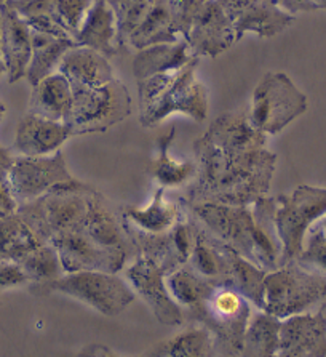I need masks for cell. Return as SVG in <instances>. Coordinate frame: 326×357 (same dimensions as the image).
Here are the masks:
<instances>
[{
    "mask_svg": "<svg viewBox=\"0 0 326 357\" xmlns=\"http://www.w3.org/2000/svg\"><path fill=\"white\" fill-rule=\"evenodd\" d=\"M197 175L187 188L186 202H216L227 205H251L267 196L275 173L277 154L267 148L248 153H222L203 137L194 143Z\"/></svg>",
    "mask_w": 326,
    "mask_h": 357,
    "instance_id": "1",
    "label": "cell"
},
{
    "mask_svg": "<svg viewBox=\"0 0 326 357\" xmlns=\"http://www.w3.org/2000/svg\"><path fill=\"white\" fill-rule=\"evenodd\" d=\"M200 58L175 73L160 74L138 82L139 123L144 128L159 126L168 116L181 112L197 122L208 116V91L195 77Z\"/></svg>",
    "mask_w": 326,
    "mask_h": 357,
    "instance_id": "2",
    "label": "cell"
},
{
    "mask_svg": "<svg viewBox=\"0 0 326 357\" xmlns=\"http://www.w3.org/2000/svg\"><path fill=\"white\" fill-rule=\"evenodd\" d=\"M251 316V303L226 282L215 284L202 305L186 312V321L208 328L222 354L238 357L242 356L243 338Z\"/></svg>",
    "mask_w": 326,
    "mask_h": 357,
    "instance_id": "3",
    "label": "cell"
},
{
    "mask_svg": "<svg viewBox=\"0 0 326 357\" xmlns=\"http://www.w3.org/2000/svg\"><path fill=\"white\" fill-rule=\"evenodd\" d=\"M93 191V188L82 181L79 185L53 189L32 202L21 204L16 213L29 226L37 239L48 243L54 237L85 225L88 200Z\"/></svg>",
    "mask_w": 326,
    "mask_h": 357,
    "instance_id": "4",
    "label": "cell"
},
{
    "mask_svg": "<svg viewBox=\"0 0 326 357\" xmlns=\"http://www.w3.org/2000/svg\"><path fill=\"white\" fill-rule=\"evenodd\" d=\"M132 114V96L127 85L114 77L101 86H75L72 89L66 123L72 137L104 133Z\"/></svg>",
    "mask_w": 326,
    "mask_h": 357,
    "instance_id": "5",
    "label": "cell"
},
{
    "mask_svg": "<svg viewBox=\"0 0 326 357\" xmlns=\"http://www.w3.org/2000/svg\"><path fill=\"white\" fill-rule=\"evenodd\" d=\"M325 296L326 275L291 261L265 275L263 311L284 321L307 312Z\"/></svg>",
    "mask_w": 326,
    "mask_h": 357,
    "instance_id": "6",
    "label": "cell"
},
{
    "mask_svg": "<svg viewBox=\"0 0 326 357\" xmlns=\"http://www.w3.org/2000/svg\"><path fill=\"white\" fill-rule=\"evenodd\" d=\"M275 228L281 242L280 266L296 261L309 231L326 215V188L297 186L275 197Z\"/></svg>",
    "mask_w": 326,
    "mask_h": 357,
    "instance_id": "7",
    "label": "cell"
},
{
    "mask_svg": "<svg viewBox=\"0 0 326 357\" xmlns=\"http://www.w3.org/2000/svg\"><path fill=\"white\" fill-rule=\"evenodd\" d=\"M309 101L285 73H265L253 90L248 119L264 135H279L307 111Z\"/></svg>",
    "mask_w": 326,
    "mask_h": 357,
    "instance_id": "8",
    "label": "cell"
},
{
    "mask_svg": "<svg viewBox=\"0 0 326 357\" xmlns=\"http://www.w3.org/2000/svg\"><path fill=\"white\" fill-rule=\"evenodd\" d=\"M63 294L79 300L106 317H116L134 301L136 294L117 274L101 271L66 273L48 284L39 296Z\"/></svg>",
    "mask_w": 326,
    "mask_h": 357,
    "instance_id": "9",
    "label": "cell"
},
{
    "mask_svg": "<svg viewBox=\"0 0 326 357\" xmlns=\"http://www.w3.org/2000/svg\"><path fill=\"white\" fill-rule=\"evenodd\" d=\"M8 180L18 205L32 202L53 189L80 183L69 172L61 151L40 158L16 155L12 169L8 170Z\"/></svg>",
    "mask_w": 326,
    "mask_h": 357,
    "instance_id": "10",
    "label": "cell"
},
{
    "mask_svg": "<svg viewBox=\"0 0 326 357\" xmlns=\"http://www.w3.org/2000/svg\"><path fill=\"white\" fill-rule=\"evenodd\" d=\"M184 200V199H183ZM194 218L208 229L216 239L232 247L253 261L254 258V215L251 205H227L216 202L189 204Z\"/></svg>",
    "mask_w": 326,
    "mask_h": 357,
    "instance_id": "11",
    "label": "cell"
},
{
    "mask_svg": "<svg viewBox=\"0 0 326 357\" xmlns=\"http://www.w3.org/2000/svg\"><path fill=\"white\" fill-rule=\"evenodd\" d=\"M125 275L134 294L149 306L162 326L181 327L186 322V312L168 290L165 273L154 261L138 255L125 269Z\"/></svg>",
    "mask_w": 326,
    "mask_h": 357,
    "instance_id": "12",
    "label": "cell"
},
{
    "mask_svg": "<svg viewBox=\"0 0 326 357\" xmlns=\"http://www.w3.org/2000/svg\"><path fill=\"white\" fill-rule=\"evenodd\" d=\"M50 243L56 247L64 273L101 271L117 274L122 271L128 261V258L121 255V253L109 252L98 245L86 234L84 226L54 237Z\"/></svg>",
    "mask_w": 326,
    "mask_h": 357,
    "instance_id": "13",
    "label": "cell"
},
{
    "mask_svg": "<svg viewBox=\"0 0 326 357\" xmlns=\"http://www.w3.org/2000/svg\"><path fill=\"white\" fill-rule=\"evenodd\" d=\"M235 29L237 42L247 32L272 39L295 23V16L279 7L275 0H217Z\"/></svg>",
    "mask_w": 326,
    "mask_h": 357,
    "instance_id": "14",
    "label": "cell"
},
{
    "mask_svg": "<svg viewBox=\"0 0 326 357\" xmlns=\"http://www.w3.org/2000/svg\"><path fill=\"white\" fill-rule=\"evenodd\" d=\"M84 228L86 234L106 250L121 253L128 259L138 257V250L128 234L121 210L114 208L112 204L96 189L88 200Z\"/></svg>",
    "mask_w": 326,
    "mask_h": 357,
    "instance_id": "15",
    "label": "cell"
},
{
    "mask_svg": "<svg viewBox=\"0 0 326 357\" xmlns=\"http://www.w3.org/2000/svg\"><path fill=\"white\" fill-rule=\"evenodd\" d=\"M186 40L197 58H217L237 42L235 29L217 0H208L195 16Z\"/></svg>",
    "mask_w": 326,
    "mask_h": 357,
    "instance_id": "16",
    "label": "cell"
},
{
    "mask_svg": "<svg viewBox=\"0 0 326 357\" xmlns=\"http://www.w3.org/2000/svg\"><path fill=\"white\" fill-rule=\"evenodd\" d=\"M0 47L8 82L26 77L32 56V28L15 8L12 0L0 7Z\"/></svg>",
    "mask_w": 326,
    "mask_h": 357,
    "instance_id": "17",
    "label": "cell"
},
{
    "mask_svg": "<svg viewBox=\"0 0 326 357\" xmlns=\"http://www.w3.org/2000/svg\"><path fill=\"white\" fill-rule=\"evenodd\" d=\"M202 137L227 154L267 148V135L253 126L247 111H232L217 116Z\"/></svg>",
    "mask_w": 326,
    "mask_h": 357,
    "instance_id": "18",
    "label": "cell"
},
{
    "mask_svg": "<svg viewBox=\"0 0 326 357\" xmlns=\"http://www.w3.org/2000/svg\"><path fill=\"white\" fill-rule=\"evenodd\" d=\"M70 137L72 135L64 122H54L27 112L16 127L12 153L24 158L52 155L58 153Z\"/></svg>",
    "mask_w": 326,
    "mask_h": 357,
    "instance_id": "19",
    "label": "cell"
},
{
    "mask_svg": "<svg viewBox=\"0 0 326 357\" xmlns=\"http://www.w3.org/2000/svg\"><path fill=\"white\" fill-rule=\"evenodd\" d=\"M197 56L189 50L186 39H179L171 43H155L136 50L133 56V75L136 82L146 80L154 75L175 73L187 66Z\"/></svg>",
    "mask_w": 326,
    "mask_h": 357,
    "instance_id": "20",
    "label": "cell"
},
{
    "mask_svg": "<svg viewBox=\"0 0 326 357\" xmlns=\"http://www.w3.org/2000/svg\"><path fill=\"white\" fill-rule=\"evenodd\" d=\"M280 349H297L312 357H326V314L322 311L281 321Z\"/></svg>",
    "mask_w": 326,
    "mask_h": 357,
    "instance_id": "21",
    "label": "cell"
},
{
    "mask_svg": "<svg viewBox=\"0 0 326 357\" xmlns=\"http://www.w3.org/2000/svg\"><path fill=\"white\" fill-rule=\"evenodd\" d=\"M75 43L91 48L106 58H112L121 53L117 18L107 0H95L77 32Z\"/></svg>",
    "mask_w": 326,
    "mask_h": 357,
    "instance_id": "22",
    "label": "cell"
},
{
    "mask_svg": "<svg viewBox=\"0 0 326 357\" xmlns=\"http://www.w3.org/2000/svg\"><path fill=\"white\" fill-rule=\"evenodd\" d=\"M58 73L66 75L70 86H101L114 79L109 58L91 48L74 47L59 63Z\"/></svg>",
    "mask_w": 326,
    "mask_h": 357,
    "instance_id": "23",
    "label": "cell"
},
{
    "mask_svg": "<svg viewBox=\"0 0 326 357\" xmlns=\"http://www.w3.org/2000/svg\"><path fill=\"white\" fill-rule=\"evenodd\" d=\"M165 188H157L154 199L148 207H134V205H121V215L134 228L150 234H162L170 231L186 212L183 199L178 204L168 202L165 199Z\"/></svg>",
    "mask_w": 326,
    "mask_h": 357,
    "instance_id": "24",
    "label": "cell"
},
{
    "mask_svg": "<svg viewBox=\"0 0 326 357\" xmlns=\"http://www.w3.org/2000/svg\"><path fill=\"white\" fill-rule=\"evenodd\" d=\"M187 266L210 282L229 284V258L226 243L216 239L200 223Z\"/></svg>",
    "mask_w": 326,
    "mask_h": 357,
    "instance_id": "25",
    "label": "cell"
},
{
    "mask_svg": "<svg viewBox=\"0 0 326 357\" xmlns=\"http://www.w3.org/2000/svg\"><path fill=\"white\" fill-rule=\"evenodd\" d=\"M72 106V86L66 75L53 73L32 86L29 100L31 114L64 122Z\"/></svg>",
    "mask_w": 326,
    "mask_h": 357,
    "instance_id": "26",
    "label": "cell"
},
{
    "mask_svg": "<svg viewBox=\"0 0 326 357\" xmlns=\"http://www.w3.org/2000/svg\"><path fill=\"white\" fill-rule=\"evenodd\" d=\"M176 138V128L157 138V155L150 160L148 173L160 188H178L194 180L197 175V162L176 160L170 155V148Z\"/></svg>",
    "mask_w": 326,
    "mask_h": 357,
    "instance_id": "27",
    "label": "cell"
},
{
    "mask_svg": "<svg viewBox=\"0 0 326 357\" xmlns=\"http://www.w3.org/2000/svg\"><path fill=\"white\" fill-rule=\"evenodd\" d=\"M216 351L213 333L199 324H190L175 337L152 346L141 357H215Z\"/></svg>",
    "mask_w": 326,
    "mask_h": 357,
    "instance_id": "28",
    "label": "cell"
},
{
    "mask_svg": "<svg viewBox=\"0 0 326 357\" xmlns=\"http://www.w3.org/2000/svg\"><path fill=\"white\" fill-rule=\"evenodd\" d=\"M74 47H77L74 40L61 39V37L32 29V56L26 73V79L31 86L56 73L64 55Z\"/></svg>",
    "mask_w": 326,
    "mask_h": 357,
    "instance_id": "29",
    "label": "cell"
},
{
    "mask_svg": "<svg viewBox=\"0 0 326 357\" xmlns=\"http://www.w3.org/2000/svg\"><path fill=\"white\" fill-rule=\"evenodd\" d=\"M181 39L178 34L175 21L168 0H155L154 7L146 16L139 28L128 39V47L134 50L155 45V43H171Z\"/></svg>",
    "mask_w": 326,
    "mask_h": 357,
    "instance_id": "30",
    "label": "cell"
},
{
    "mask_svg": "<svg viewBox=\"0 0 326 357\" xmlns=\"http://www.w3.org/2000/svg\"><path fill=\"white\" fill-rule=\"evenodd\" d=\"M29 279L27 290L34 296H39L40 291L45 289L48 284L54 282L59 278H63L64 268L59 258V253L53 243H40L39 247L34 248L31 253L18 261Z\"/></svg>",
    "mask_w": 326,
    "mask_h": 357,
    "instance_id": "31",
    "label": "cell"
},
{
    "mask_svg": "<svg viewBox=\"0 0 326 357\" xmlns=\"http://www.w3.org/2000/svg\"><path fill=\"white\" fill-rule=\"evenodd\" d=\"M227 247L229 258V284L247 298L256 310L264 307V282L267 271L249 261L232 247Z\"/></svg>",
    "mask_w": 326,
    "mask_h": 357,
    "instance_id": "32",
    "label": "cell"
},
{
    "mask_svg": "<svg viewBox=\"0 0 326 357\" xmlns=\"http://www.w3.org/2000/svg\"><path fill=\"white\" fill-rule=\"evenodd\" d=\"M280 328L279 317L264 311L253 314L243 338L242 357H274L280 351Z\"/></svg>",
    "mask_w": 326,
    "mask_h": 357,
    "instance_id": "33",
    "label": "cell"
},
{
    "mask_svg": "<svg viewBox=\"0 0 326 357\" xmlns=\"http://www.w3.org/2000/svg\"><path fill=\"white\" fill-rule=\"evenodd\" d=\"M40 243L18 213L0 218V261L18 263Z\"/></svg>",
    "mask_w": 326,
    "mask_h": 357,
    "instance_id": "34",
    "label": "cell"
},
{
    "mask_svg": "<svg viewBox=\"0 0 326 357\" xmlns=\"http://www.w3.org/2000/svg\"><path fill=\"white\" fill-rule=\"evenodd\" d=\"M165 280L171 296L183 307L184 312L192 311L202 305L215 287L213 282L194 273L187 264L168 274Z\"/></svg>",
    "mask_w": 326,
    "mask_h": 357,
    "instance_id": "35",
    "label": "cell"
},
{
    "mask_svg": "<svg viewBox=\"0 0 326 357\" xmlns=\"http://www.w3.org/2000/svg\"><path fill=\"white\" fill-rule=\"evenodd\" d=\"M12 2L18 13L34 31L74 40L59 20L56 0H12Z\"/></svg>",
    "mask_w": 326,
    "mask_h": 357,
    "instance_id": "36",
    "label": "cell"
},
{
    "mask_svg": "<svg viewBox=\"0 0 326 357\" xmlns=\"http://www.w3.org/2000/svg\"><path fill=\"white\" fill-rule=\"evenodd\" d=\"M117 18L118 50H127L128 39L154 7L155 0H107Z\"/></svg>",
    "mask_w": 326,
    "mask_h": 357,
    "instance_id": "37",
    "label": "cell"
},
{
    "mask_svg": "<svg viewBox=\"0 0 326 357\" xmlns=\"http://www.w3.org/2000/svg\"><path fill=\"white\" fill-rule=\"evenodd\" d=\"M296 261L311 271L326 275V231L322 226H312Z\"/></svg>",
    "mask_w": 326,
    "mask_h": 357,
    "instance_id": "38",
    "label": "cell"
},
{
    "mask_svg": "<svg viewBox=\"0 0 326 357\" xmlns=\"http://www.w3.org/2000/svg\"><path fill=\"white\" fill-rule=\"evenodd\" d=\"M95 0H56V12L59 20L68 31V34L75 40L77 32L86 18Z\"/></svg>",
    "mask_w": 326,
    "mask_h": 357,
    "instance_id": "39",
    "label": "cell"
},
{
    "mask_svg": "<svg viewBox=\"0 0 326 357\" xmlns=\"http://www.w3.org/2000/svg\"><path fill=\"white\" fill-rule=\"evenodd\" d=\"M168 2H170V10L178 34L183 39H186L190 28H192L195 16L200 13V10L205 7L208 0H168Z\"/></svg>",
    "mask_w": 326,
    "mask_h": 357,
    "instance_id": "40",
    "label": "cell"
},
{
    "mask_svg": "<svg viewBox=\"0 0 326 357\" xmlns=\"http://www.w3.org/2000/svg\"><path fill=\"white\" fill-rule=\"evenodd\" d=\"M29 285L26 273L20 263L16 261H0V291L20 289Z\"/></svg>",
    "mask_w": 326,
    "mask_h": 357,
    "instance_id": "41",
    "label": "cell"
},
{
    "mask_svg": "<svg viewBox=\"0 0 326 357\" xmlns=\"http://www.w3.org/2000/svg\"><path fill=\"white\" fill-rule=\"evenodd\" d=\"M18 207L20 205L13 196L12 186H10L8 172L0 170V218L16 213Z\"/></svg>",
    "mask_w": 326,
    "mask_h": 357,
    "instance_id": "42",
    "label": "cell"
},
{
    "mask_svg": "<svg viewBox=\"0 0 326 357\" xmlns=\"http://www.w3.org/2000/svg\"><path fill=\"white\" fill-rule=\"evenodd\" d=\"M281 10L295 16L301 12H317V7L312 0H275Z\"/></svg>",
    "mask_w": 326,
    "mask_h": 357,
    "instance_id": "43",
    "label": "cell"
},
{
    "mask_svg": "<svg viewBox=\"0 0 326 357\" xmlns=\"http://www.w3.org/2000/svg\"><path fill=\"white\" fill-rule=\"evenodd\" d=\"M75 357H121V356H117L111 348H107L106 344L91 343V344L84 346Z\"/></svg>",
    "mask_w": 326,
    "mask_h": 357,
    "instance_id": "44",
    "label": "cell"
},
{
    "mask_svg": "<svg viewBox=\"0 0 326 357\" xmlns=\"http://www.w3.org/2000/svg\"><path fill=\"white\" fill-rule=\"evenodd\" d=\"M15 158L16 155L12 153V149L0 146V170L8 172L10 169H12Z\"/></svg>",
    "mask_w": 326,
    "mask_h": 357,
    "instance_id": "45",
    "label": "cell"
},
{
    "mask_svg": "<svg viewBox=\"0 0 326 357\" xmlns=\"http://www.w3.org/2000/svg\"><path fill=\"white\" fill-rule=\"evenodd\" d=\"M274 357H312L297 349H280Z\"/></svg>",
    "mask_w": 326,
    "mask_h": 357,
    "instance_id": "46",
    "label": "cell"
},
{
    "mask_svg": "<svg viewBox=\"0 0 326 357\" xmlns=\"http://www.w3.org/2000/svg\"><path fill=\"white\" fill-rule=\"evenodd\" d=\"M318 10H326V0H312Z\"/></svg>",
    "mask_w": 326,
    "mask_h": 357,
    "instance_id": "47",
    "label": "cell"
},
{
    "mask_svg": "<svg viewBox=\"0 0 326 357\" xmlns=\"http://www.w3.org/2000/svg\"><path fill=\"white\" fill-rule=\"evenodd\" d=\"M7 73V69H5V63H3V58H2V47H0V75Z\"/></svg>",
    "mask_w": 326,
    "mask_h": 357,
    "instance_id": "48",
    "label": "cell"
},
{
    "mask_svg": "<svg viewBox=\"0 0 326 357\" xmlns=\"http://www.w3.org/2000/svg\"><path fill=\"white\" fill-rule=\"evenodd\" d=\"M5 112H7V107H5L3 102L0 101V122L3 121V117H5Z\"/></svg>",
    "mask_w": 326,
    "mask_h": 357,
    "instance_id": "49",
    "label": "cell"
},
{
    "mask_svg": "<svg viewBox=\"0 0 326 357\" xmlns=\"http://www.w3.org/2000/svg\"><path fill=\"white\" fill-rule=\"evenodd\" d=\"M317 225H318V226H322V228H323V229L326 231V215L323 216V218H322V220H320V221H318V223H317Z\"/></svg>",
    "mask_w": 326,
    "mask_h": 357,
    "instance_id": "50",
    "label": "cell"
},
{
    "mask_svg": "<svg viewBox=\"0 0 326 357\" xmlns=\"http://www.w3.org/2000/svg\"><path fill=\"white\" fill-rule=\"evenodd\" d=\"M320 305H322V307H320V311H322L323 314H326V296H325V300L320 303Z\"/></svg>",
    "mask_w": 326,
    "mask_h": 357,
    "instance_id": "51",
    "label": "cell"
}]
</instances>
